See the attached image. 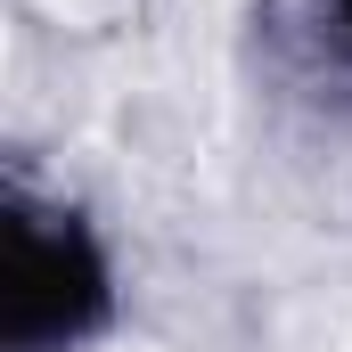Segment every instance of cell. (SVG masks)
<instances>
[{
	"label": "cell",
	"mask_w": 352,
	"mask_h": 352,
	"mask_svg": "<svg viewBox=\"0 0 352 352\" xmlns=\"http://www.w3.org/2000/svg\"><path fill=\"white\" fill-rule=\"evenodd\" d=\"M107 311V263L74 213H8V287H0V336L16 352L74 344Z\"/></svg>",
	"instance_id": "obj_1"
},
{
	"label": "cell",
	"mask_w": 352,
	"mask_h": 352,
	"mask_svg": "<svg viewBox=\"0 0 352 352\" xmlns=\"http://www.w3.org/2000/svg\"><path fill=\"white\" fill-rule=\"evenodd\" d=\"M336 8H344V25H352V0H336Z\"/></svg>",
	"instance_id": "obj_2"
}]
</instances>
